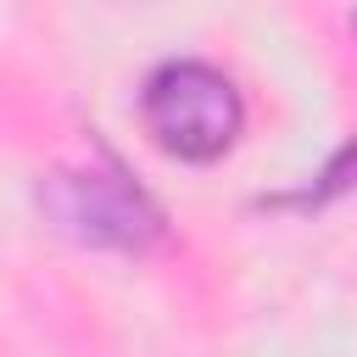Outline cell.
Masks as SVG:
<instances>
[{
  "mask_svg": "<svg viewBox=\"0 0 357 357\" xmlns=\"http://www.w3.org/2000/svg\"><path fill=\"white\" fill-rule=\"evenodd\" d=\"M139 117L167 156L218 162L234 145L245 106L229 73H218L212 61H162L139 89Z\"/></svg>",
  "mask_w": 357,
  "mask_h": 357,
  "instance_id": "1",
  "label": "cell"
},
{
  "mask_svg": "<svg viewBox=\"0 0 357 357\" xmlns=\"http://www.w3.org/2000/svg\"><path fill=\"white\" fill-rule=\"evenodd\" d=\"M45 212L56 229H67L84 245H112V251H145L162 234V212L134 190L117 167H61L39 190Z\"/></svg>",
  "mask_w": 357,
  "mask_h": 357,
  "instance_id": "2",
  "label": "cell"
}]
</instances>
